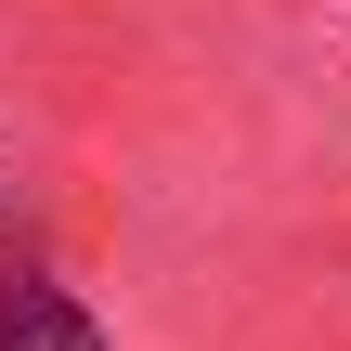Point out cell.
Here are the masks:
<instances>
[{
  "label": "cell",
  "instance_id": "obj_1",
  "mask_svg": "<svg viewBox=\"0 0 351 351\" xmlns=\"http://www.w3.org/2000/svg\"><path fill=\"white\" fill-rule=\"evenodd\" d=\"M0 351H104V326H91V300H65L52 274H13V287H0Z\"/></svg>",
  "mask_w": 351,
  "mask_h": 351
}]
</instances>
